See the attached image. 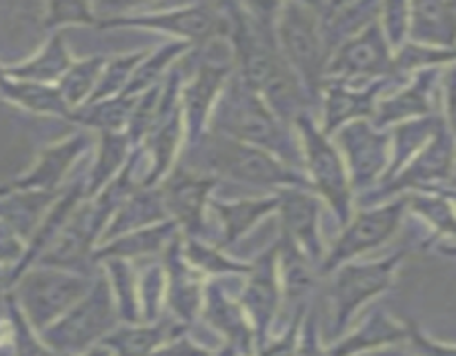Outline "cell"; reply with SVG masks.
<instances>
[{"instance_id": "3957f363", "label": "cell", "mask_w": 456, "mask_h": 356, "mask_svg": "<svg viewBox=\"0 0 456 356\" xmlns=\"http://www.w3.org/2000/svg\"><path fill=\"white\" fill-rule=\"evenodd\" d=\"M208 129L267 151L281 163L303 174L301 142L292 125L283 123L236 74H232L223 87L209 116Z\"/></svg>"}, {"instance_id": "cb8c5ba5", "label": "cell", "mask_w": 456, "mask_h": 356, "mask_svg": "<svg viewBox=\"0 0 456 356\" xmlns=\"http://www.w3.org/2000/svg\"><path fill=\"white\" fill-rule=\"evenodd\" d=\"M209 214L221 225V236L216 239L218 247L227 252L239 240H243L256 225L276 214V191L274 194H256L248 198H216L209 200Z\"/></svg>"}, {"instance_id": "5bb4252c", "label": "cell", "mask_w": 456, "mask_h": 356, "mask_svg": "<svg viewBox=\"0 0 456 356\" xmlns=\"http://www.w3.org/2000/svg\"><path fill=\"white\" fill-rule=\"evenodd\" d=\"M221 182L205 174L191 172L176 163V167L159 182L160 198L169 221L185 239H208L209 200Z\"/></svg>"}, {"instance_id": "d6a6232c", "label": "cell", "mask_w": 456, "mask_h": 356, "mask_svg": "<svg viewBox=\"0 0 456 356\" xmlns=\"http://www.w3.org/2000/svg\"><path fill=\"white\" fill-rule=\"evenodd\" d=\"M74 62L69 47H67L62 34H52L29 58L16 62V65L4 67V74L9 78L25 80L36 85H52L56 87L69 65Z\"/></svg>"}, {"instance_id": "83f0119b", "label": "cell", "mask_w": 456, "mask_h": 356, "mask_svg": "<svg viewBox=\"0 0 456 356\" xmlns=\"http://www.w3.org/2000/svg\"><path fill=\"white\" fill-rule=\"evenodd\" d=\"M454 0H421V3H410L408 43L432 49H454Z\"/></svg>"}, {"instance_id": "9f6ffc18", "label": "cell", "mask_w": 456, "mask_h": 356, "mask_svg": "<svg viewBox=\"0 0 456 356\" xmlns=\"http://www.w3.org/2000/svg\"><path fill=\"white\" fill-rule=\"evenodd\" d=\"M76 356H114V354H111L110 347H105L102 343H98V345L89 347V350L80 352V354H76Z\"/></svg>"}, {"instance_id": "bcb514c9", "label": "cell", "mask_w": 456, "mask_h": 356, "mask_svg": "<svg viewBox=\"0 0 456 356\" xmlns=\"http://www.w3.org/2000/svg\"><path fill=\"white\" fill-rule=\"evenodd\" d=\"M98 13L89 3H47L40 13V27L62 34L67 27H96Z\"/></svg>"}, {"instance_id": "94428289", "label": "cell", "mask_w": 456, "mask_h": 356, "mask_svg": "<svg viewBox=\"0 0 456 356\" xmlns=\"http://www.w3.org/2000/svg\"><path fill=\"white\" fill-rule=\"evenodd\" d=\"M4 76V65H0V78H3Z\"/></svg>"}, {"instance_id": "d590c367", "label": "cell", "mask_w": 456, "mask_h": 356, "mask_svg": "<svg viewBox=\"0 0 456 356\" xmlns=\"http://www.w3.org/2000/svg\"><path fill=\"white\" fill-rule=\"evenodd\" d=\"M132 150L134 145L129 142L125 132L101 134V136H98L96 156H94L87 174L83 176L85 196H87V198L96 196L102 187L110 185V182L118 176V172L125 167Z\"/></svg>"}, {"instance_id": "7dc6e473", "label": "cell", "mask_w": 456, "mask_h": 356, "mask_svg": "<svg viewBox=\"0 0 456 356\" xmlns=\"http://www.w3.org/2000/svg\"><path fill=\"white\" fill-rule=\"evenodd\" d=\"M9 325V343H12L13 356H53L52 350L43 343L40 334L27 323L22 312L13 303L12 294H9L7 303V316H4Z\"/></svg>"}, {"instance_id": "74e56055", "label": "cell", "mask_w": 456, "mask_h": 356, "mask_svg": "<svg viewBox=\"0 0 456 356\" xmlns=\"http://www.w3.org/2000/svg\"><path fill=\"white\" fill-rule=\"evenodd\" d=\"M134 102H136V96L120 93L116 98L76 107V109H71L67 120L83 127V132H98V136L101 134H118L127 129V123L134 111Z\"/></svg>"}, {"instance_id": "db71d44e", "label": "cell", "mask_w": 456, "mask_h": 356, "mask_svg": "<svg viewBox=\"0 0 456 356\" xmlns=\"http://www.w3.org/2000/svg\"><path fill=\"white\" fill-rule=\"evenodd\" d=\"M22 254H25V240L12 230L4 221H0V265L13 267L20 263Z\"/></svg>"}, {"instance_id": "f907efd6", "label": "cell", "mask_w": 456, "mask_h": 356, "mask_svg": "<svg viewBox=\"0 0 456 356\" xmlns=\"http://www.w3.org/2000/svg\"><path fill=\"white\" fill-rule=\"evenodd\" d=\"M297 356H328V345L323 343L321 314L316 303H312L305 314H303L301 328H298Z\"/></svg>"}, {"instance_id": "7402d4cb", "label": "cell", "mask_w": 456, "mask_h": 356, "mask_svg": "<svg viewBox=\"0 0 456 356\" xmlns=\"http://www.w3.org/2000/svg\"><path fill=\"white\" fill-rule=\"evenodd\" d=\"M92 147V136L87 132H76L62 141L43 147L36 156L34 165L9 181L12 190H38V191H61L69 181L71 169Z\"/></svg>"}, {"instance_id": "d6986e66", "label": "cell", "mask_w": 456, "mask_h": 356, "mask_svg": "<svg viewBox=\"0 0 456 356\" xmlns=\"http://www.w3.org/2000/svg\"><path fill=\"white\" fill-rule=\"evenodd\" d=\"M102 227L94 218L92 207L87 198L76 207L67 225L62 227L61 234L53 239V243L45 249L43 256L36 265L58 267V270L76 271V274L96 276L101 265L94 261L98 243H101Z\"/></svg>"}, {"instance_id": "8fae6325", "label": "cell", "mask_w": 456, "mask_h": 356, "mask_svg": "<svg viewBox=\"0 0 456 356\" xmlns=\"http://www.w3.org/2000/svg\"><path fill=\"white\" fill-rule=\"evenodd\" d=\"M94 279L96 276L76 274L58 267L31 265L13 280L12 298L27 323L40 334L89 292Z\"/></svg>"}, {"instance_id": "9a60e30c", "label": "cell", "mask_w": 456, "mask_h": 356, "mask_svg": "<svg viewBox=\"0 0 456 356\" xmlns=\"http://www.w3.org/2000/svg\"><path fill=\"white\" fill-rule=\"evenodd\" d=\"M239 303L252 325L256 347L263 345L274 332V323L283 310V292H281L279 265H276V239L254 261H249V271L243 276Z\"/></svg>"}, {"instance_id": "816d5d0a", "label": "cell", "mask_w": 456, "mask_h": 356, "mask_svg": "<svg viewBox=\"0 0 456 356\" xmlns=\"http://www.w3.org/2000/svg\"><path fill=\"white\" fill-rule=\"evenodd\" d=\"M307 310L298 312L289 319L288 328L279 334V336H270L263 345L254 350L252 356H297V343H298V328H301L303 314Z\"/></svg>"}, {"instance_id": "91938a15", "label": "cell", "mask_w": 456, "mask_h": 356, "mask_svg": "<svg viewBox=\"0 0 456 356\" xmlns=\"http://www.w3.org/2000/svg\"><path fill=\"white\" fill-rule=\"evenodd\" d=\"M7 190H9V182H3V185H0V194H4Z\"/></svg>"}, {"instance_id": "4fadbf2b", "label": "cell", "mask_w": 456, "mask_h": 356, "mask_svg": "<svg viewBox=\"0 0 456 356\" xmlns=\"http://www.w3.org/2000/svg\"><path fill=\"white\" fill-rule=\"evenodd\" d=\"M338 147L354 198L381 182L390 165V132L374 127L372 120H356L332 136Z\"/></svg>"}, {"instance_id": "ab89813d", "label": "cell", "mask_w": 456, "mask_h": 356, "mask_svg": "<svg viewBox=\"0 0 456 356\" xmlns=\"http://www.w3.org/2000/svg\"><path fill=\"white\" fill-rule=\"evenodd\" d=\"M190 49V44L176 43V40H169V43L160 44V47L156 49H147L145 58H142V61L138 62L136 69H134V76L132 80H129L125 93H127V96H138V93L147 92V89L163 83V78L169 74V69H172Z\"/></svg>"}, {"instance_id": "6da1fadb", "label": "cell", "mask_w": 456, "mask_h": 356, "mask_svg": "<svg viewBox=\"0 0 456 356\" xmlns=\"http://www.w3.org/2000/svg\"><path fill=\"white\" fill-rule=\"evenodd\" d=\"M225 40L234 74L252 87L265 105L285 123L310 107L305 89L285 65L274 34L279 4L225 3Z\"/></svg>"}, {"instance_id": "f6af8a7d", "label": "cell", "mask_w": 456, "mask_h": 356, "mask_svg": "<svg viewBox=\"0 0 456 356\" xmlns=\"http://www.w3.org/2000/svg\"><path fill=\"white\" fill-rule=\"evenodd\" d=\"M147 49L142 52H132V53H123V56H114L107 58L105 65H102L101 76H98V83L94 87L92 98L87 102H96V101H107V98H116L120 93H125L127 89L129 80H132L134 69L138 67V62L145 58ZM85 102V105H87Z\"/></svg>"}, {"instance_id": "ffe728a7", "label": "cell", "mask_w": 456, "mask_h": 356, "mask_svg": "<svg viewBox=\"0 0 456 356\" xmlns=\"http://www.w3.org/2000/svg\"><path fill=\"white\" fill-rule=\"evenodd\" d=\"M445 69L448 67L421 71L381 96L372 116L374 127L392 129L395 125L408 123V120L441 114V87H444Z\"/></svg>"}, {"instance_id": "e575fe53", "label": "cell", "mask_w": 456, "mask_h": 356, "mask_svg": "<svg viewBox=\"0 0 456 356\" xmlns=\"http://www.w3.org/2000/svg\"><path fill=\"white\" fill-rule=\"evenodd\" d=\"M444 125H450L444 116L432 114L426 116V118L408 120V123L395 125L392 129H387L390 132V165H387V172L381 178V182L395 176L396 172H401L432 141V136Z\"/></svg>"}, {"instance_id": "9c48e42d", "label": "cell", "mask_w": 456, "mask_h": 356, "mask_svg": "<svg viewBox=\"0 0 456 356\" xmlns=\"http://www.w3.org/2000/svg\"><path fill=\"white\" fill-rule=\"evenodd\" d=\"M430 191V194H454V132L452 125H444L432 141L387 181L379 182L365 194L354 198L356 207H372L396 196Z\"/></svg>"}, {"instance_id": "c3c4849f", "label": "cell", "mask_w": 456, "mask_h": 356, "mask_svg": "<svg viewBox=\"0 0 456 356\" xmlns=\"http://www.w3.org/2000/svg\"><path fill=\"white\" fill-rule=\"evenodd\" d=\"M379 27L386 36L392 52L408 43L410 27V3H381L379 9Z\"/></svg>"}, {"instance_id": "4dcf8cb0", "label": "cell", "mask_w": 456, "mask_h": 356, "mask_svg": "<svg viewBox=\"0 0 456 356\" xmlns=\"http://www.w3.org/2000/svg\"><path fill=\"white\" fill-rule=\"evenodd\" d=\"M165 221H169V216L165 212L159 187H138L118 205V209H116L114 216L107 222L105 231H102L101 243L118 239V236L129 234V231L159 225V222Z\"/></svg>"}, {"instance_id": "680465c9", "label": "cell", "mask_w": 456, "mask_h": 356, "mask_svg": "<svg viewBox=\"0 0 456 356\" xmlns=\"http://www.w3.org/2000/svg\"><path fill=\"white\" fill-rule=\"evenodd\" d=\"M212 356H240V352L236 350L234 345H230V343H221V345L212 352Z\"/></svg>"}, {"instance_id": "f35d334b", "label": "cell", "mask_w": 456, "mask_h": 356, "mask_svg": "<svg viewBox=\"0 0 456 356\" xmlns=\"http://www.w3.org/2000/svg\"><path fill=\"white\" fill-rule=\"evenodd\" d=\"M183 239V256L187 258L196 271L208 280H225V279H243L249 271V261L232 258L223 247H218L214 240L205 239Z\"/></svg>"}, {"instance_id": "7a4b0ae2", "label": "cell", "mask_w": 456, "mask_h": 356, "mask_svg": "<svg viewBox=\"0 0 456 356\" xmlns=\"http://www.w3.org/2000/svg\"><path fill=\"white\" fill-rule=\"evenodd\" d=\"M178 165L191 172L221 181L236 182V185L254 187L263 194H274L285 187H305L310 190L305 174L288 167L267 151L256 150L252 145L221 136L216 132L200 134L196 141L185 142Z\"/></svg>"}, {"instance_id": "603a6c76", "label": "cell", "mask_w": 456, "mask_h": 356, "mask_svg": "<svg viewBox=\"0 0 456 356\" xmlns=\"http://www.w3.org/2000/svg\"><path fill=\"white\" fill-rule=\"evenodd\" d=\"M200 323L216 334L221 343H230L240 356H252L256 350L254 329L240 307L239 298L232 296L223 280H208L203 294V307H200Z\"/></svg>"}, {"instance_id": "52a82bcc", "label": "cell", "mask_w": 456, "mask_h": 356, "mask_svg": "<svg viewBox=\"0 0 456 356\" xmlns=\"http://www.w3.org/2000/svg\"><path fill=\"white\" fill-rule=\"evenodd\" d=\"M274 34L279 52L305 89L312 107L319 109L321 87L325 80L323 40H321L319 20L312 3H279L274 18Z\"/></svg>"}, {"instance_id": "484cf974", "label": "cell", "mask_w": 456, "mask_h": 356, "mask_svg": "<svg viewBox=\"0 0 456 356\" xmlns=\"http://www.w3.org/2000/svg\"><path fill=\"white\" fill-rule=\"evenodd\" d=\"M312 9L319 20L325 56L330 58L334 49L377 20L381 3H312Z\"/></svg>"}, {"instance_id": "836d02e7", "label": "cell", "mask_w": 456, "mask_h": 356, "mask_svg": "<svg viewBox=\"0 0 456 356\" xmlns=\"http://www.w3.org/2000/svg\"><path fill=\"white\" fill-rule=\"evenodd\" d=\"M58 191L38 190H12L0 194V221L7 222L22 240H29L38 222L52 207Z\"/></svg>"}, {"instance_id": "11a10c76", "label": "cell", "mask_w": 456, "mask_h": 356, "mask_svg": "<svg viewBox=\"0 0 456 356\" xmlns=\"http://www.w3.org/2000/svg\"><path fill=\"white\" fill-rule=\"evenodd\" d=\"M12 267L0 265V320H4L7 316V303H9V294H12Z\"/></svg>"}, {"instance_id": "f1b7e54d", "label": "cell", "mask_w": 456, "mask_h": 356, "mask_svg": "<svg viewBox=\"0 0 456 356\" xmlns=\"http://www.w3.org/2000/svg\"><path fill=\"white\" fill-rule=\"evenodd\" d=\"M185 329L190 328L163 312L154 323H120L110 336L102 338V345L110 347L114 356H151L163 343Z\"/></svg>"}, {"instance_id": "f546056e", "label": "cell", "mask_w": 456, "mask_h": 356, "mask_svg": "<svg viewBox=\"0 0 456 356\" xmlns=\"http://www.w3.org/2000/svg\"><path fill=\"white\" fill-rule=\"evenodd\" d=\"M178 234V227L172 221L159 222V225L145 227V230L129 231V234L118 236V239L105 240L94 252V261L101 265L107 258H123L129 263H142L151 261V258H160L174 236Z\"/></svg>"}, {"instance_id": "ba28073f", "label": "cell", "mask_w": 456, "mask_h": 356, "mask_svg": "<svg viewBox=\"0 0 456 356\" xmlns=\"http://www.w3.org/2000/svg\"><path fill=\"white\" fill-rule=\"evenodd\" d=\"M98 29H145L169 36L176 43L203 47L225 38V9L214 3L176 4L154 12H116L98 18Z\"/></svg>"}, {"instance_id": "d4e9b609", "label": "cell", "mask_w": 456, "mask_h": 356, "mask_svg": "<svg viewBox=\"0 0 456 356\" xmlns=\"http://www.w3.org/2000/svg\"><path fill=\"white\" fill-rule=\"evenodd\" d=\"M403 338V323L387 314L386 310L377 307L354 329H347L341 336L334 338L332 345H328V356L374 354V352L383 350V347L401 345Z\"/></svg>"}, {"instance_id": "f5cc1de1", "label": "cell", "mask_w": 456, "mask_h": 356, "mask_svg": "<svg viewBox=\"0 0 456 356\" xmlns=\"http://www.w3.org/2000/svg\"><path fill=\"white\" fill-rule=\"evenodd\" d=\"M212 347L205 345L191 329H185L163 343L151 356H212Z\"/></svg>"}, {"instance_id": "b9f144b4", "label": "cell", "mask_w": 456, "mask_h": 356, "mask_svg": "<svg viewBox=\"0 0 456 356\" xmlns=\"http://www.w3.org/2000/svg\"><path fill=\"white\" fill-rule=\"evenodd\" d=\"M136 265L138 320L154 323L165 312V271L160 258L134 263Z\"/></svg>"}, {"instance_id": "681fc988", "label": "cell", "mask_w": 456, "mask_h": 356, "mask_svg": "<svg viewBox=\"0 0 456 356\" xmlns=\"http://www.w3.org/2000/svg\"><path fill=\"white\" fill-rule=\"evenodd\" d=\"M405 329L403 343H408V352L412 356H456V350L452 343L439 341V338L430 336L421 325L410 316L401 319Z\"/></svg>"}, {"instance_id": "ac0fdd59", "label": "cell", "mask_w": 456, "mask_h": 356, "mask_svg": "<svg viewBox=\"0 0 456 356\" xmlns=\"http://www.w3.org/2000/svg\"><path fill=\"white\" fill-rule=\"evenodd\" d=\"M276 216H279L281 239L289 240L294 247L301 249L319 271L325 249H328L323 243V234H321L323 203L319 196L305 187L279 190L276 191Z\"/></svg>"}, {"instance_id": "7bdbcfd3", "label": "cell", "mask_w": 456, "mask_h": 356, "mask_svg": "<svg viewBox=\"0 0 456 356\" xmlns=\"http://www.w3.org/2000/svg\"><path fill=\"white\" fill-rule=\"evenodd\" d=\"M105 61L107 56L80 58V61L71 62L69 69L62 74V78L58 80L56 89L69 109H76V107L85 105V102L92 98L94 87H96L98 76H101V69L102 65H105Z\"/></svg>"}, {"instance_id": "7c38bea8", "label": "cell", "mask_w": 456, "mask_h": 356, "mask_svg": "<svg viewBox=\"0 0 456 356\" xmlns=\"http://www.w3.org/2000/svg\"><path fill=\"white\" fill-rule=\"evenodd\" d=\"M408 216V198L396 196L372 207H356L350 221L341 227V234L325 249V256L319 265V279H328L334 270L346 263L363 258L372 249L383 247L396 236Z\"/></svg>"}, {"instance_id": "e0dca14e", "label": "cell", "mask_w": 456, "mask_h": 356, "mask_svg": "<svg viewBox=\"0 0 456 356\" xmlns=\"http://www.w3.org/2000/svg\"><path fill=\"white\" fill-rule=\"evenodd\" d=\"M399 83L396 78L372 80V83H341L325 80L319 96V127L325 136L332 138L346 125L356 120H372L377 102Z\"/></svg>"}, {"instance_id": "6f0895ef", "label": "cell", "mask_w": 456, "mask_h": 356, "mask_svg": "<svg viewBox=\"0 0 456 356\" xmlns=\"http://www.w3.org/2000/svg\"><path fill=\"white\" fill-rule=\"evenodd\" d=\"M372 356H412L408 350H401L399 345H392V347H383V350L374 352Z\"/></svg>"}, {"instance_id": "5b68a950", "label": "cell", "mask_w": 456, "mask_h": 356, "mask_svg": "<svg viewBox=\"0 0 456 356\" xmlns=\"http://www.w3.org/2000/svg\"><path fill=\"white\" fill-rule=\"evenodd\" d=\"M408 247H399L383 258L374 261L346 263L334 270L328 287L330 301V338H338L343 332L350 329L354 316L363 310L368 303L377 301L395 285L399 267L408 258Z\"/></svg>"}, {"instance_id": "277c9868", "label": "cell", "mask_w": 456, "mask_h": 356, "mask_svg": "<svg viewBox=\"0 0 456 356\" xmlns=\"http://www.w3.org/2000/svg\"><path fill=\"white\" fill-rule=\"evenodd\" d=\"M178 67H183V83L178 92L183 129H185V142H191L208 132L214 105L230 76L234 74L227 40L218 38L203 47H191L178 61Z\"/></svg>"}, {"instance_id": "30bf717a", "label": "cell", "mask_w": 456, "mask_h": 356, "mask_svg": "<svg viewBox=\"0 0 456 356\" xmlns=\"http://www.w3.org/2000/svg\"><path fill=\"white\" fill-rule=\"evenodd\" d=\"M120 325L118 310L102 271H98L89 292L65 312L56 323L40 332L53 356H76L102 343Z\"/></svg>"}, {"instance_id": "4316f807", "label": "cell", "mask_w": 456, "mask_h": 356, "mask_svg": "<svg viewBox=\"0 0 456 356\" xmlns=\"http://www.w3.org/2000/svg\"><path fill=\"white\" fill-rule=\"evenodd\" d=\"M276 265H279L281 292H283V305L292 307V316L307 310L314 303L316 285H319V271L316 265L294 247L289 240L276 239Z\"/></svg>"}, {"instance_id": "44dd1931", "label": "cell", "mask_w": 456, "mask_h": 356, "mask_svg": "<svg viewBox=\"0 0 456 356\" xmlns=\"http://www.w3.org/2000/svg\"><path fill=\"white\" fill-rule=\"evenodd\" d=\"M160 263L165 271V312L185 328H191L199 323L208 279L183 256L181 231L160 254Z\"/></svg>"}, {"instance_id": "2e32d148", "label": "cell", "mask_w": 456, "mask_h": 356, "mask_svg": "<svg viewBox=\"0 0 456 356\" xmlns=\"http://www.w3.org/2000/svg\"><path fill=\"white\" fill-rule=\"evenodd\" d=\"M392 49L379 27V18L370 27L346 40L325 65V80L341 83H372V80L395 78L392 76ZM323 80V83H325Z\"/></svg>"}, {"instance_id": "1f68e13d", "label": "cell", "mask_w": 456, "mask_h": 356, "mask_svg": "<svg viewBox=\"0 0 456 356\" xmlns=\"http://www.w3.org/2000/svg\"><path fill=\"white\" fill-rule=\"evenodd\" d=\"M405 198H408V214L421 218L430 227V236L426 240L428 247L454 256V194L417 191V194H405Z\"/></svg>"}, {"instance_id": "8d00e7d4", "label": "cell", "mask_w": 456, "mask_h": 356, "mask_svg": "<svg viewBox=\"0 0 456 356\" xmlns=\"http://www.w3.org/2000/svg\"><path fill=\"white\" fill-rule=\"evenodd\" d=\"M0 98L38 116H52V118L67 120L71 114V109L65 105L56 87H52V85L25 83V80L9 78L7 74L0 78Z\"/></svg>"}, {"instance_id": "8992f818", "label": "cell", "mask_w": 456, "mask_h": 356, "mask_svg": "<svg viewBox=\"0 0 456 356\" xmlns=\"http://www.w3.org/2000/svg\"><path fill=\"white\" fill-rule=\"evenodd\" d=\"M303 154V174L310 190L321 198V203L334 214L338 225H346L354 214V191L350 176L343 163L338 147L319 127L314 114H303L294 123Z\"/></svg>"}, {"instance_id": "60d3db41", "label": "cell", "mask_w": 456, "mask_h": 356, "mask_svg": "<svg viewBox=\"0 0 456 356\" xmlns=\"http://www.w3.org/2000/svg\"><path fill=\"white\" fill-rule=\"evenodd\" d=\"M110 292L114 296L120 323H141L138 320V294H136V265L123 258H107L101 263Z\"/></svg>"}, {"instance_id": "ee69618b", "label": "cell", "mask_w": 456, "mask_h": 356, "mask_svg": "<svg viewBox=\"0 0 456 356\" xmlns=\"http://www.w3.org/2000/svg\"><path fill=\"white\" fill-rule=\"evenodd\" d=\"M450 65H454V49H432L405 43L392 53V76L399 83H405L421 71L444 69Z\"/></svg>"}]
</instances>
